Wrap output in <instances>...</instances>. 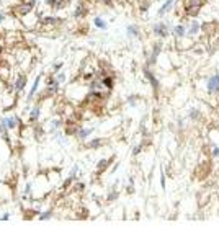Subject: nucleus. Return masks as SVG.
Here are the masks:
<instances>
[{
    "label": "nucleus",
    "mask_w": 219,
    "mask_h": 227,
    "mask_svg": "<svg viewBox=\"0 0 219 227\" xmlns=\"http://www.w3.org/2000/svg\"><path fill=\"white\" fill-rule=\"evenodd\" d=\"M36 3H38V0H20V2L12 8V15L20 16V18L28 16L30 13L36 8Z\"/></svg>",
    "instance_id": "nucleus-1"
},
{
    "label": "nucleus",
    "mask_w": 219,
    "mask_h": 227,
    "mask_svg": "<svg viewBox=\"0 0 219 227\" xmlns=\"http://www.w3.org/2000/svg\"><path fill=\"white\" fill-rule=\"evenodd\" d=\"M26 84H28V74L20 72L18 75H16V78L13 80V87H12V90L15 91V95H20L21 91L25 90Z\"/></svg>",
    "instance_id": "nucleus-2"
},
{
    "label": "nucleus",
    "mask_w": 219,
    "mask_h": 227,
    "mask_svg": "<svg viewBox=\"0 0 219 227\" xmlns=\"http://www.w3.org/2000/svg\"><path fill=\"white\" fill-rule=\"evenodd\" d=\"M64 23V18L61 16H43V18L38 20V26H59Z\"/></svg>",
    "instance_id": "nucleus-3"
},
{
    "label": "nucleus",
    "mask_w": 219,
    "mask_h": 227,
    "mask_svg": "<svg viewBox=\"0 0 219 227\" xmlns=\"http://www.w3.org/2000/svg\"><path fill=\"white\" fill-rule=\"evenodd\" d=\"M152 33L155 34V36L159 38H167L170 34V28L167 23H164V21H157V23L152 26Z\"/></svg>",
    "instance_id": "nucleus-4"
},
{
    "label": "nucleus",
    "mask_w": 219,
    "mask_h": 227,
    "mask_svg": "<svg viewBox=\"0 0 219 227\" xmlns=\"http://www.w3.org/2000/svg\"><path fill=\"white\" fill-rule=\"evenodd\" d=\"M162 51V43H154V46H152V52L149 54L147 57V67H151V65H154L157 62V57H159Z\"/></svg>",
    "instance_id": "nucleus-5"
},
{
    "label": "nucleus",
    "mask_w": 219,
    "mask_h": 227,
    "mask_svg": "<svg viewBox=\"0 0 219 227\" xmlns=\"http://www.w3.org/2000/svg\"><path fill=\"white\" fill-rule=\"evenodd\" d=\"M87 15H89V7L85 5L84 0H80V2L75 5V10H74V18L82 20V18H85Z\"/></svg>",
    "instance_id": "nucleus-6"
},
{
    "label": "nucleus",
    "mask_w": 219,
    "mask_h": 227,
    "mask_svg": "<svg viewBox=\"0 0 219 227\" xmlns=\"http://www.w3.org/2000/svg\"><path fill=\"white\" fill-rule=\"evenodd\" d=\"M44 3L51 10L59 12V10H64V8L69 5V0H44Z\"/></svg>",
    "instance_id": "nucleus-7"
},
{
    "label": "nucleus",
    "mask_w": 219,
    "mask_h": 227,
    "mask_svg": "<svg viewBox=\"0 0 219 227\" xmlns=\"http://www.w3.org/2000/svg\"><path fill=\"white\" fill-rule=\"evenodd\" d=\"M144 77H146L149 82H151L152 88H154V91L157 93V90H159V80H157V78H155V75H154V74H152V71H151V69L147 67V65H146V67H144Z\"/></svg>",
    "instance_id": "nucleus-8"
},
{
    "label": "nucleus",
    "mask_w": 219,
    "mask_h": 227,
    "mask_svg": "<svg viewBox=\"0 0 219 227\" xmlns=\"http://www.w3.org/2000/svg\"><path fill=\"white\" fill-rule=\"evenodd\" d=\"M2 121L7 124V128L10 129V131H15L16 128H18V121H20V116H16V115H12V116H5V118H2Z\"/></svg>",
    "instance_id": "nucleus-9"
},
{
    "label": "nucleus",
    "mask_w": 219,
    "mask_h": 227,
    "mask_svg": "<svg viewBox=\"0 0 219 227\" xmlns=\"http://www.w3.org/2000/svg\"><path fill=\"white\" fill-rule=\"evenodd\" d=\"M0 136H2V139L5 141V144L8 147L12 149V139H10V129L7 128V124L3 123L2 119H0Z\"/></svg>",
    "instance_id": "nucleus-10"
},
{
    "label": "nucleus",
    "mask_w": 219,
    "mask_h": 227,
    "mask_svg": "<svg viewBox=\"0 0 219 227\" xmlns=\"http://www.w3.org/2000/svg\"><path fill=\"white\" fill-rule=\"evenodd\" d=\"M39 116H41V106H39V105H36V106H33V108H30V118H28V123H30V124L38 123Z\"/></svg>",
    "instance_id": "nucleus-11"
},
{
    "label": "nucleus",
    "mask_w": 219,
    "mask_h": 227,
    "mask_svg": "<svg viewBox=\"0 0 219 227\" xmlns=\"http://www.w3.org/2000/svg\"><path fill=\"white\" fill-rule=\"evenodd\" d=\"M100 80H102V85L106 90H113V87H115V75H113V74H108V75L102 77Z\"/></svg>",
    "instance_id": "nucleus-12"
},
{
    "label": "nucleus",
    "mask_w": 219,
    "mask_h": 227,
    "mask_svg": "<svg viewBox=\"0 0 219 227\" xmlns=\"http://www.w3.org/2000/svg\"><path fill=\"white\" fill-rule=\"evenodd\" d=\"M208 90L211 91V93L219 90V74H214V75L208 80Z\"/></svg>",
    "instance_id": "nucleus-13"
},
{
    "label": "nucleus",
    "mask_w": 219,
    "mask_h": 227,
    "mask_svg": "<svg viewBox=\"0 0 219 227\" xmlns=\"http://www.w3.org/2000/svg\"><path fill=\"white\" fill-rule=\"evenodd\" d=\"M113 159H115V157H109V159H102V160H100L98 165H97V173H98V175H100V173H103L105 170L109 167V163L113 162Z\"/></svg>",
    "instance_id": "nucleus-14"
},
{
    "label": "nucleus",
    "mask_w": 219,
    "mask_h": 227,
    "mask_svg": "<svg viewBox=\"0 0 219 227\" xmlns=\"http://www.w3.org/2000/svg\"><path fill=\"white\" fill-rule=\"evenodd\" d=\"M173 3H175V0H167V2L164 3V5H162L160 8H159V12H157V15L159 16H164L165 13H169L170 10H172L173 8Z\"/></svg>",
    "instance_id": "nucleus-15"
},
{
    "label": "nucleus",
    "mask_w": 219,
    "mask_h": 227,
    "mask_svg": "<svg viewBox=\"0 0 219 227\" xmlns=\"http://www.w3.org/2000/svg\"><path fill=\"white\" fill-rule=\"evenodd\" d=\"M126 33H128V36H131V38H141V29H139L137 25H129L128 28H126Z\"/></svg>",
    "instance_id": "nucleus-16"
},
{
    "label": "nucleus",
    "mask_w": 219,
    "mask_h": 227,
    "mask_svg": "<svg viewBox=\"0 0 219 227\" xmlns=\"http://www.w3.org/2000/svg\"><path fill=\"white\" fill-rule=\"evenodd\" d=\"M33 134H34V139H36V141H41L43 136H44V129H43V126L34 123L33 124Z\"/></svg>",
    "instance_id": "nucleus-17"
},
{
    "label": "nucleus",
    "mask_w": 219,
    "mask_h": 227,
    "mask_svg": "<svg viewBox=\"0 0 219 227\" xmlns=\"http://www.w3.org/2000/svg\"><path fill=\"white\" fill-rule=\"evenodd\" d=\"M105 144V139H92V141L87 144V149H100V147H102Z\"/></svg>",
    "instance_id": "nucleus-18"
},
{
    "label": "nucleus",
    "mask_w": 219,
    "mask_h": 227,
    "mask_svg": "<svg viewBox=\"0 0 219 227\" xmlns=\"http://www.w3.org/2000/svg\"><path fill=\"white\" fill-rule=\"evenodd\" d=\"M200 28H201V25L196 20H193L190 23V26H188V34H190V36H195V34L200 31Z\"/></svg>",
    "instance_id": "nucleus-19"
},
{
    "label": "nucleus",
    "mask_w": 219,
    "mask_h": 227,
    "mask_svg": "<svg viewBox=\"0 0 219 227\" xmlns=\"http://www.w3.org/2000/svg\"><path fill=\"white\" fill-rule=\"evenodd\" d=\"M172 31H173V34H175L177 38H183V36L186 34V28H185L183 25H177V26H173Z\"/></svg>",
    "instance_id": "nucleus-20"
},
{
    "label": "nucleus",
    "mask_w": 219,
    "mask_h": 227,
    "mask_svg": "<svg viewBox=\"0 0 219 227\" xmlns=\"http://www.w3.org/2000/svg\"><path fill=\"white\" fill-rule=\"evenodd\" d=\"M93 25L97 26L98 29H106V28H108L106 21H105L102 16H95V18H93Z\"/></svg>",
    "instance_id": "nucleus-21"
},
{
    "label": "nucleus",
    "mask_w": 219,
    "mask_h": 227,
    "mask_svg": "<svg viewBox=\"0 0 219 227\" xmlns=\"http://www.w3.org/2000/svg\"><path fill=\"white\" fill-rule=\"evenodd\" d=\"M92 132H93V129H92V128H89V129H82L80 128V129H78V132H77V137L78 139H87Z\"/></svg>",
    "instance_id": "nucleus-22"
},
{
    "label": "nucleus",
    "mask_w": 219,
    "mask_h": 227,
    "mask_svg": "<svg viewBox=\"0 0 219 227\" xmlns=\"http://www.w3.org/2000/svg\"><path fill=\"white\" fill-rule=\"evenodd\" d=\"M38 217H39V221H47V219H51V217H52V209H49V211H46V212H39Z\"/></svg>",
    "instance_id": "nucleus-23"
},
{
    "label": "nucleus",
    "mask_w": 219,
    "mask_h": 227,
    "mask_svg": "<svg viewBox=\"0 0 219 227\" xmlns=\"http://www.w3.org/2000/svg\"><path fill=\"white\" fill-rule=\"evenodd\" d=\"M61 126H62V121L61 119H54V121H51V131L52 132H56V131H57Z\"/></svg>",
    "instance_id": "nucleus-24"
},
{
    "label": "nucleus",
    "mask_w": 219,
    "mask_h": 227,
    "mask_svg": "<svg viewBox=\"0 0 219 227\" xmlns=\"http://www.w3.org/2000/svg\"><path fill=\"white\" fill-rule=\"evenodd\" d=\"M149 5H151V2H149V0H141V3H139V10H141V12H147L149 10Z\"/></svg>",
    "instance_id": "nucleus-25"
},
{
    "label": "nucleus",
    "mask_w": 219,
    "mask_h": 227,
    "mask_svg": "<svg viewBox=\"0 0 219 227\" xmlns=\"http://www.w3.org/2000/svg\"><path fill=\"white\" fill-rule=\"evenodd\" d=\"M56 80L59 82V84H62V82H65V74L64 72H56Z\"/></svg>",
    "instance_id": "nucleus-26"
},
{
    "label": "nucleus",
    "mask_w": 219,
    "mask_h": 227,
    "mask_svg": "<svg viewBox=\"0 0 219 227\" xmlns=\"http://www.w3.org/2000/svg\"><path fill=\"white\" fill-rule=\"evenodd\" d=\"M118 198V191H111V193H109L108 194V198H106V201L108 203H113V201H115V199Z\"/></svg>",
    "instance_id": "nucleus-27"
},
{
    "label": "nucleus",
    "mask_w": 219,
    "mask_h": 227,
    "mask_svg": "<svg viewBox=\"0 0 219 227\" xmlns=\"http://www.w3.org/2000/svg\"><path fill=\"white\" fill-rule=\"evenodd\" d=\"M25 198H30V194H31V183H26V186H25Z\"/></svg>",
    "instance_id": "nucleus-28"
},
{
    "label": "nucleus",
    "mask_w": 219,
    "mask_h": 227,
    "mask_svg": "<svg viewBox=\"0 0 219 227\" xmlns=\"http://www.w3.org/2000/svg\"><path fill=\"white\" fill-rule=\"evenodd\" d=\"M61 69H62V62H54L52 64V71L54 72H59Z\"/></svg>",
    "instance_id": "nucleus-29"
},
{
    "label": "nucleus",
    "mask_w": 219,
    "mask_h": 227,
    "mask_svg": "<svg viewBox=\"0 0 219 227\" xmlns=\"http://www.w3.org/2000/svg\"><path fill=\"white\" fill-rule=\"evenodd\" d=\"M136 100H137V97H136V95H131V97L128 98V103L129 105H136Z\"/></svg>",
    "instance_id": "nucleus-30"
},
{
    "label": "nucleus",
    "mask_w": 219,
    "mask_h": 227,
    "mask_svg": "<svg viewBox=\"0 0 219 227\" xmlns=\"http://www.w3.org/2000/svg\"><path fill=\"white\" fill-rule=\"evenodd\" d=\"M142 150V144H141V146H136L134 147V150H133V155H137L139 154V152H141Z\"/></svg>",
    "instance_id": "nucleus-31"
},
{
    "label": "nucleus",
    "mask_w": 219,
    "mask_h": 227,
    "mask_svg": "<svg viewBox=\"0 0 219 227\" xmlns=\"http://www.w3.org/2000/svg\"><path fill=\"white\" fill-rule=\"evenodd\" d=\"M84 188H85L84 183H77L75 185V191H84Z\"/></svg>",
    "instance_id": "nucleus-32"
},
{
    "label": "nucleus",
    "mask_w": 219,
    "mask_h": 227,
    "mask_svg": "<svg viewBox=\"0 0 219 227\" xmlns=\"http://www.w3.org/2000/svg\"><path fill=\"white\" fill-rule=\"evenodd\" d=\"M102 2H103L106 7H113V0H102Z\"/></svg>",
    "instance_id": "nucleus-33"
},
{
    "label": "nucleus",
    "mask_w": 219,
    "mask_h": 227,
    "mask_svg": "<svg viewBox=\"0 0 219 227\" xmlns=\"http://www.w3.org/2000/svg\"><path fill=\"white\" fill-rule=\"evenodd\" d=\"M213 155H214V157H219V147H214V150H213Z\"/></svg>",
    "instance_id": "nucleus-34"
},
{
    "label": "nucleus",
    "mask_w": 219,
    "mask_h": 227,
    "mask_svg": "<svg viewBox=\"0 0 219 227\" xmlns=\"http://www.w3.org/2000/svg\"><path fill=\"white\" fill-rule=\"evenodd\" d=\"M5 18H7V13H0V23L5 21Z\"/></svg>",
    "instance_id": "nucleus-35"
},
{
    "label": "nucleus",
    "mask_w": 219,
    "mask_h": 227,
    "mask_svg": "<svg viewBox=\"0 0 219 227\" xmlns=\"http://www.w3.org/2000/svg\"><path fill=\"white\" fill-rule=\"evenodd\" d=\"M8 217H10V214H8V212H5V214H3V216H2V221H7V219H8Z\"/></svg>",
    "instance_id": "nucleus-36"
},
{
    "label": "nucleus",
    "mask_w": 219,
    "mask_h": 227,
    "mask_svg": "<svg viewBox=\"0 0 219 227\" xmlns=\"http://www.w3.org/2000/svg\"><path fill=\"white\" fill-rule=\"evenodd\" d=\"M0 183H2V181H0Z\"/></svg>",
    "instance_id": "nucleus-37"
}]
</instances>
